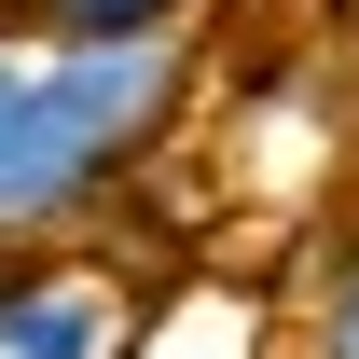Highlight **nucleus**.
<instances>
[{"mask_svg": "<svg viewBox=\"0 0 359 359\" xmlns=\"http://www.w3.org/2000/svg\"><path fill=\"white\" fill-rule=\"evenodd\" d=\"M180 0H42V28H166Z\"/></svg>", "mask_w": 359, "mask_h": 359, "instance_id": "3", "label": "nucleus"}, {"mask_svg": "<svg viewBox=\"0 0 359 359\" xmlns=\"http://www.w3.org/2000/svg\"><path fill=\"white\" fill-rule=\"evenodd\" d=\"M166 97H180L166 28H55L42 55L0 42V235L83 208L125 152H152Z\"/></svg>", "mask_w": 359, "mask_h": 359, "instance_id": "1", "label": "nucleus"}, {"mask_svg": "<svg viewBox=\"0 0 359 359\" xmlns=\"http://www.w3.org/2000/svg\"><path fill=\"white\" fill-rule=\"evenodd\" d=\"M97 346H111V304H97V290H69V276L0 304V359H97Z\"/></svg>", "mask_w": 359, "mask_h": 359, "instance_id": "2", "label": "nucleus"}, {"mask_svg": "<svg viewBox=\"0 0 359 359\" xmlns=\"http://www.w3.org/2000/svg\"><path fill=\"white\" fill-rule=\"evenodd\" d=\"M318 359H359V263L332 276V318H318Z\"/></svg>", "mask_w": 359, "mask_h": 359, "instance_id": "4", "label": "nucleus"}]
</instances>
